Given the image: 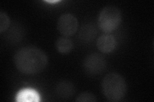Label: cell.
<instances>
[{
  "instance_id": "cell-1",
  "label": "cell",
  "mask_w": 154,
  "mask_h": 102,
  "mask_svg": "<svg viewBox=\"0 0 154 102\" xmlns=\"http://www.w3.org/2000/svg\"><path fill=\"white\" fill-rule=\"evenodd\" d=\"M16 68L26 75L37 74L42 71L48 66V58L44 51L34 47L19 48L14 56Z\"/></svg>"
},
{
  "instance_id": "cell-2",
  "label": "cell",
  "mask_w": 154,
  "mask_h": 102,
  "mask_svg": "<svg viewBox=\"0 0 154 102\" xmlns=\"http://www.w3.org/2000/svg\"><path fill=\"white\" fill-rule=\"evenodd\" d=\"M102 87L106 98L112 102L121 101L127 91L126 81L117 73H110L106 75L103 79Z\"/></svg>"
},
{
  "instance_id": "cell-3",
  "label": "cell",
  "mask_w": 154,
  "mask_h": 102,
  "mask_svg": "<svg viewBox=\"0 0 154 102\" xmlns=\"http://www.w3.org/2000/svg\"><path fill=\"white\" fill-rule=\"evenodd\" d=\"M122 19V13L118 8L107 6L101 10L98 18V25L103 32L109 34L119 26Z\"/></svg>"
},
{
  "instance_id": "cell-4",
  "label": "cell",
  "mask_w": 154,
  "mask_h": 102,
  "mask_svg": "<svg viewBox=\"0 0 154 102\" xmlns=\"http://www.w3.org/2000/svg\"><path fill=\"white\" fill-rule=\"evenodd\" d=\"M83 65L87 74L94 76L103 72L107 66V62L103 56L98 53H93L85 57Z\"/></svg>"
},
{
  "instance_id": "cell-5",
  "label": "cell",
  "mask_w": 154,
  "mask_h": 102,
  "mask_svg": "<svg viewBox=\"0 0 154 102\" xmlns=\"http://www.w3.org/2000/svg\"><path fill=\"white\" fill-rule=\"evenodd\" d=\"M79 28V21L71 13H64L57 21V30L62 35L70 36L73 35Z\"/></svg>"
},
{
  "instance_id": "cell-6",
  "label": "cell",
  "mask_w": 154,
  "mask_h": 102,
  "mask_svg": "<svg viewBox=\"0 0 154 102\" xmlns=\"http://www.w3.org/2000/svg\"><path fill=\"white\" fill-rule=\"evenodd\" d=\"M96 45L100 51L105 54H108L115 49L116 47V40L113 35L105 34L98 38Z\"/></svg>"
},
{
  "instance_id": "cell-7",
  "label": "cell",
  "mask_w": 154,
  "mask_h": 102,
  "mask_svg": "<svg viewBox=\"0 0 154 102\" xmlns=\"http://www.w3.org/2000/svg\"><path fill=\"white\" fill-rule=\"evenodd\" d=\"M55 93L59 98L67 100L75 95V87L71 82L62 80L57 84L55 88Z\"/></svg>"
},
{
  "instance_id": "cell-8",
  "label": "cell",
  "mask_w": 154,
  "mask_h": 102,
  "mask_svg": "<svg viewBox=\"0 0 154 102\" xmlns=\"http://www.w3.org/2000/svg\"><path fill=\"white\" fill-rule=\"evenodd\" d=\"M97 31L93 24H87L81 28L79 32L80 39L85 42H89L94 40L96 37Z\"/></svg>"
},
{
  "instance_id": "cell-9",
  "label": "cell",
  "mask_w": 154,
  "mask_h": 102,
  "mask_svg": "<svg viewBox=\"0 0 154 102\" xmlns=\"http://www.w3.org/2000/svg\"><path fill=\"white\" fill-rule=\"evenodd\" d=\"M57 51L61 54H67L73 48V43L69 38L60 37L58 38L55 43Z\"/></svg>"
},
{
  "instance_id": "cell-10",
  "label": "cell",
  "mask_w": 154,
  "mask_h": 102,
  "mask_svg": "<svg viewBox=\"0 0 154 102\" xmlns=\"http://www.w3.org/2000/svg\"><path fill=\"white\" fill-rule=\"evenodd\" d=\"M17 100L19 101H37L38 100V96L35 91L26 89L19 93Z\"/></svg>"
},
{
  "instance_id": "cell-11",
  "label": "cell",
  "mask_w": 154,
  "mask_h": 102,
  "mask_svg": "<svg viewBox=\"0 0 154 102\" xmlns=\"http://www.w3.org/2000/svg\"><path fill=\"white\" fill-rule=\"evenodd\" d=\"M75 100L78 102H96L97 99L96 96L90 92H84L79 94Z\"/></svg>"
},
{
  "instance_id": "cell-12",
  "label": "cell",
  "mask_w": 154,
  "mask_h": 102,
  "mask_svg": "<svg viewBox=\"0 0 154 102\" xmlns=\"http://www.w3.org/2000/svg\"><path fill=\"white\" fill-rule=\"evenodd\" d=\"M10 23L11 21L7 14L3 11L0 12V33L5 31L9 27Z\"/></svg>"
}]
</instances>
